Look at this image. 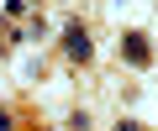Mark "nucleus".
<instances>
[{
    "label": "nucleus",
    "instance_id": "obj_5",
    "mask_svg": "<svg viewBox=\"0 0 158 131\" xmlns=\"http://www.w3.org/2000/svg\"><path fill=\"white\" fill-rule=\"evenodd\" d=\"M111 131H142V126H137V121H116Z\"/></svg>",
    "mask_w": 158,
    "mask_h": 131
},
{
    "label": "nucleus",
    "instance_id": "obj_2",
    "mask_svg": "<svg viewBox=\"0 0 158 131\" xmlns=\"http://www.w3.org/2000/svg\"><path fill=\"white\" fill-rule=\"evenodd\" d=\"M121 52H127V63H132V68H148V58H153L142 32H127V47H121Z\"/></svg>",
    "mask_w": 158,
    "mask_h": 131
},
{
    "label": "nucleus",
    "instance_id": "obj_3",
    "mask_svg": "<svg viewBox=\"0 0 158 131\" xmlns=\"http://www.w3.org/2000/svg\"><path fill=\"white\" fill-rule=\"evenodd\" d=\"M6 16H27V0H6Z\"/></svg>",
    "mask_w": 158,
    "mask_h": 131
},
{
    "label": "nucleus",
    "instance_id": "obj_4",
    "mask_svg": "<svg viewBox=\"0 0 158 131\" xmlns=\"http://www.w3.org/2000/svg\"><path fill=\"white\" fill-rule=\"evenodd\" d=\"M0 131H16V115L11 110H0Z\"/></svg>",
    "mask_w": 158,
    "mask_h": 131
},
{
    "label": "nucleus",
    "instance_id": "obj_1",
    "mask_svg": "<svg viewBox=\"0 0 158 131\" xmlns=\"http://www.w3.org/2000/svg\"><path fill=\"white\" fill-rule=\"evenodd\" d=\"M63 58H69V63H90V58H95V42H90V32L79 26V21L63 26Z\"/></svg>",
    "mask_w": 158,
    "mask_h": 131
}]
</instances>
